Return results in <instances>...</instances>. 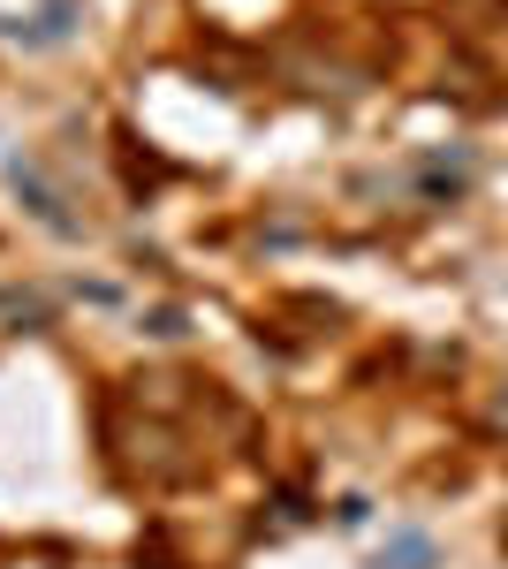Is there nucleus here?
I'll return each mask as SVG.
<instances>
[{"label":"nucleus","instance_id":"nucleus-1","mask_svg":"<svg viewBox=\"0 0 508 569\" xmlns=\"http://www.w3.org/2000/svg\"><path fill=\"white\" fill-rule=\"evenodd\" d=\"M425 562H432V547H425L418 531H402V539L380 555V569H425Z\"/></svg>","mask_w":508,"mask_h":569}]
</instances>
